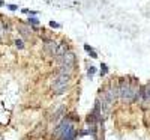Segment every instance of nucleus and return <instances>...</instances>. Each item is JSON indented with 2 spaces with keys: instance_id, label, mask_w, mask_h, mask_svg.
Listing matches in <instances>:
<instances>
[{
  "instance_id": "obj_1",
  "label": "nucleus",
  "mask_w": 150,
  "mask_h": 140,
  "mask_svg": "<svg viewBox=\"0 0 150 140\" xmlns=\"http://www.w3.org/2000/svg\"><path fill=\"white\" fill-rule=\"evenodd\" d=\"M117 88H119V100L122 103L131 104L134 101H138V95H140L141 86H138L135 82L122 78L119 82V84H117Z\"/></svg>"
},
{
  "instance_id": "obj_2",
  "label": "nucleus",
  "mask_w": 150,
  "mask_h": 140,
  "mask_svg": "<svg viewBox=\"0 0 150 140\" xmlns=\"http://www.w3.org/2000/svg\"><path fill=\"white\" fill-rule=\"evenodd\" d=\"M69 83H71V75L59 74V72H57V75L53 78V83H51V90H53V94H56V95H63V94L68 90Z\"/></svg>"
},
{
  "instance_id": "obj_3",
  "label": "nucleus",
  "mask_w": 150,
  "mask_h": 140,
  "mask_svg": "<svg viewBox=\"0 0 150 140\" xmlns=\"http://www.w3.org/2000/svg\"><path fill=\"white\" fill-rule=\"evenodd\" d=\"M138 101L143 107H146L147 104H150V82L147 84L141 86L140 89V95H138Z\"/></svg>"
},
{
  "instance_id": "obj_4",
  "label": "nucleus",
  "mask_w": 150,
  "mask_h": 140,
  "mask_svg": "<svg viewBox=\"0 0 150 140\" xmlns=\"http://www.w3.org/2000/svg\"><path fill=\"white\" fill-rule=\"evenodd\" d=\"M59 63H60V65H68V66H75V63H77V56H75V53L68 51L59 59Z\"/></svg>"
},
{
  "instance_id": "obj_5",
  "label": "nucleus",
  "mask_w": 150,
  "mask_h": 140,
  "mask_svg": "<svg viewBox=\"0 0 150 140\" xmlns=\"http://www.w3.org/2000/svg\"><path fill=\"white\" fill-rule=\"evenodd\" d=\"M57 47H59V44L56 41H47L45 42V51L50 53V56H53V57H54L56 53H57Z\"/></svg>"
},
{
  "instance_id": "obj_6",
  "label": "nucleus",
  "mask_w": 150,
  "mask_h": 140,
  "mask_svg": "<svg viewBox=\"0 0 150 140\" xmlns=\"http://www.w3.org/2000/svg\"><path fill=\"white\" fill-rule=\"evenodd\" d=\"M65 116H66V109L62 105V107H59V109H57V111L54 113V115H53V121L59 123V122H60V121H62Z\"/></svg>"
},
{
  "instance_id": "obj_7",
  "label": "nucleus",
  "mask_w": 150,
  "mask_h": 140,
  "mask_svg": "<svg viewBox=\"0 0 150 140\" xmlns=\"http://www.w3.org/2000/svg\"><path fill=\"white\" fill-rule=\"evenodd\" d=\"M18 30H20V33L23 35L24 38H30V35H32V32H30L27 27H26V26H23V24H21L20 27H18Z\"/></svg>"
},
{
  "instance_id": "obj_8",
  "label": "nucleus",
  "mask_w": 150,
  "mask_h": 140,
  "mask_svg": "<svg viewBox=\"0 0 150 140\" xmlns=\"http://www.w3.org/2000/svg\"><path fill=\"white\" fill-rule=\"evenodd\" d=\"M84 50H86V51H87L89 54H90V57H93V59H96V57H98V54H96V53H95V50H93V48L90 47L89 44H84Z\"/></svg>"
},
{
  "instance_id": "obj_9",
  "label": "nucleus",
  "mask_w": 150,
  "mask_h": 140,
  "mask_svg": "<svg viewBox=\"0 0 150 140\" xmlns=\"http://www.w3.org/2000/svg\"><path fill=\"white\" fill-rule=\"evenodd\" d=\"M27 23H29V24H33V26H38V24H39V20H38L36 17H29Z\"/></svg>"
},
{
  "instance_id": "obj_10",
  "label": "nucleus",
  "mask_w": 150,
  "mask_h": 140,
  "mask_svg": "<svg viewBox=\"0 0 150 140\" xmlns=\"http://www.w3.org/2000/svg\"><path fill=\"white\" fill-rule=\"evenodd\" d=\"M95 72H96V68H95V66H89V69H87V75H89L90 78H92L93 75H95Z\"/></svg>"
},
{
  "instance_id": "obj_11",
  "label": "nucleus",
  "mask_w": 150,
  "mask_h": 140,
  "mask_svg": "<svg viewBox=\"0 0 150 140\" xmlns=\"http://www.w3.org/2000/svg\"><path fill=\"white\" fill-rule=\"evenodd\" d=\"M107 72H108V66H107L105 63H102V65H101V75H105Z\"/></svg>"
},
{
  "instance_id": "obj_12",
  "label": "nucleus",
  "mask_w": 150,
  "mask_h": 140,
  "mask_svg": "<svg viewBox=\"0 0 150 140\" xmlns=\"http://www.w3.org/2000/svg\"><path fill=\"white\" fill-rule=\"evenodd\" d=\"M15 45H17V48H24L23 41H20V39H17V41H15Z\"/></svg>"
},
{
  "instance_id": "obj_13",
  "label": "nucleus",
  "mask_w": 150,
  "mask_h": 140,
  "mask_svg": "<svg viewBox=\"0 0 150 140\" xmlns=\"http://www.w3.org/2000/svg\"><path fill=\"white\" fill-rule=\"evenodd\" d=\"M50 26H51V27H56V29H59V27H60V24H59V23H54V21H51V23H50Z\"/></svg>"
},
{
  "instance_id": "obj_14",
  "label": "nucleus",
  "mask_w": 150,
  "mask_h": 140,
  "mask_svg": "<svg viewBox=\"0 0 150 140\" xmlns=\"http://www.w3.org/2000/svg\"><path fill=\"white\" fill-rule=\"evenodd\" d=\"M8 8H9L11 11H17V9H18L17 5H8Z\"/></svg>"
},
{
  "instance_id": "obj_15",
  "label": "nucleus",
  "mask_w": 150,
  "mask_h": 140,
  "mask_svg": "<svg viewBox=\"0 0 150 140\" xmlns=\"http://www.w3.org/2000/svg\"><path fill=\"white\" fill-rule=\"evenodd\" d=\"M3 32H5V24H3V23H0V36H2Z\"/></svg>"
},
{
  "instance_id": "obj_16",
  "label": "nucleus",
  "mask_w": 150,
  "mask_h": 140,
  "mask_svg": "<svg viewBox=\"0 0 150 140\" xmlns=\"http://www.w3.org/2000/svg\"><path fill=\"white\" fill-rule=\"evenodd\" d=\"M3 5H5V0H0V8H2Z\"/></svg>"
}]
</instances>
